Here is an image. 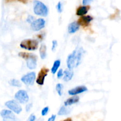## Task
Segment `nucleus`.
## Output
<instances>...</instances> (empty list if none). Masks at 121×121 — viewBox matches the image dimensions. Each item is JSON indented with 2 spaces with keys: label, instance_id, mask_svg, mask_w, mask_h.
<instances>
[{
  "label": "nucleus",
  "instance_id": "1",
  "mask_svg": "<svg viewBox=\"0 0 121 121\" xmlns=\"http://www.w3.org/2000/svg\"><path fill=\"white\" fill-rule=\"evenodd\" d=\"M85 50L83 48L74 50L68 56L67 59V66L69 69L72 70L80 65L83 57Z\"/></svg>",
  "mask_w": 121,
  "mask_h": 121
},
{
  "label": "nucleus",
  "instance_id": "2",
  "mask_svg": "<svg viewBox=\"0 0 121 121\" xmlns=\"http://www.w3.org/2000/svg\"><path fill=\"white\" fill-rule=\"evenodd\" d=\"M18 56L22 59L26 60L27 66L29 69L33 70L36 68L37 57L35 54L26 52H20Z\"/></svg>",
  "mask_w": 121,
  "mask_h": 121
},
{
  "label": "nucleus",
  "instance_id": "3",
  "mask_svg": "<svg viewBox=\"0 0 121 121\" xmlns=\"http://www.w3.org/2000/svg\"><path fill=\"white\" fill-rule=\"evenodd\" d=\"M33 4V10L34 14L42 17H46L48 15V9L44 4L37 0L34 1Z\"/></svg>",
  "mask_w": 121,
  "mask_h": 121
},
{
  "label": "nucleus",
  "instance_id": "4",
  "mask_svg": "<svg viewBox=\"0 0 121 121\" xmlns=\"http://www.w3.org/2000/svg\"><path fill=\"white\" fill-rule=\"evenodd\" d=\"M21 48L28 51H34L37 49L39 43L34 39H26L21 42L20 44Z\"/></svg>",
  "mask_w": 121,
  "mask_h": 121
},
{
  "label": "nucleus",
  "instance_id": "5",
  "mask_svg": "<svg viewBox=\"0 0 121 121\" xmlns=\"http://www.w3.org/2000/svg\"><path fill=\"white\" fill-rule=\"evenodd\" d=\"M5 105L16 114H20L22 112V107L18 104V102L15 100H11L6 102Z\"/></svg>",
  "mask_w": 121,
  "mask_h": 121
},
{
  "label": "nucleus",
  "instance_id": "6",
  "mask_svg": "<svg viewBox=\"0 0 121 121\" xmlns=\"http://www.w3.org/2000/svg\"><path fill=\"white\" fill-rule=\"evenodd\" d=\"M0 115L3 118V121H21L15 117L14 112L11 110H2L0 112Z\"/></svg>",
  "mask_w": 121,
  "mask_h": 121
},
{
  "label": "nucleus",
  "instance_id": "7",
  "mask_svg": "<svg viewBox=\"0 0 121 121\" xmlns=\"http://www.w3.org/2000/svg\"><path fill=\"white\" fill-rule=\"evenodd\" d=\"M14 98L17 101L22 104L27 103L29 100V96L28 95V93L24 90H20L18 91L15 94Z\"/></svg>",
  "mask_w": 121,
  "mask_h": 121
},
{
  "label": "nucleus",
  "instance_id": "8",
  "mask_svg": "<svg viewBox=\"0 0 121 121\" xmlns=\"http://www.w3.org/2000/svg\"><path fill=\"white\" fill-rule=\"evenodd\" d=\"M36 78V74L35 72H30L27 74H25L24 76L21 78V80L27 86H31L34 84V81L35 80Z\"/></svg>",
  "mask_w": 121,
  "mask_h": 121
},
{
  "label": "nucleus",
  "instance_id": "9",
  "mask_svg": "<svg viewBox=\"0 0 121 121\" xmlns=\"http://www.w3.org/2000/svg\"><path fill=\"white\" fill-rule=\"evenodd\" d=\"M46 21L43 18H38L31 24V28L34 31H38L45 27Z\"/></svg>",
  "mask_w": 121,
  "mask_h": 121
},
{
  "label": "nucleus",
  "instance_id": "10",
  "mask_svg": "<svg viewBox=\"0 0 121 121\" xmlns=\"http://www.w3.org/2000/svg\"><path fill=\"white\" fill-rule=\"evenodd\" d=\"M49 69L46 67H43L40 70V72L38 74L37 78L36 79V83L39 85H43L46 77L48 74Z\"/></svg>",
  "mask_w": 121,
  "mask_h": 121
},
{
  "label": "nucleus",
  "instance_id": "11",
  "mask_svg": "<svg viewBox=\"0 0 121 121\" xmlns=\"http://www.w3.org/2000/svg\"><path fill=\"white\" fill-rule=\"evenodd\" d=\"M87 91V88L85 86H79L72 89L69 90L68 91V93L70 95L75 96L77 95L80 94L82 93L86 92Z\"/></svg>",
  "mask_w": 121,
  "mask_h": 121
},
{
  "label": "nucleus",
  "instance_id": "12",
  "mask_svg": "<svg viewBox=\"0 0 121 121\" xmlns=\"http://www.w3.org/2000/svg\"><path fill=\"white\" fill-rule=\"evenodd\" d=\"M93 20V17L90 15H86V16L83 15L78 20V22L80 26H83V27H87Z\"/></svg>",
  "mask_w": 121,
  "mask_h": 121
},
{
  "label": "nucleus",
  "instance_id": "13",
  "mask_svg": "<svg viewBox=\"0 0 121 121\" xmlns=\"http://www.w3.org/2000/svg\"><path fill=\"white\" fill-rule=\"evenodd\" d=\"M79 100H80V98L78 96H73L71 98L67 99L66 101L65 102V106H71V105H73V104H75L76 103L79 102Z\"/></svg>",
  "mask_w": 121,
  "mask_h": 121
},
{
  "label": "nucleus",
  "instance_id": "14",
  "mask_svg": "<svg viewBox=\"0 0 121 121\" xmlns=\"http://www.w3.org/2000/svg\"><path fill=\"white\" fill-rule=\"evenodd\" d=\"M80 28V25L78 22H73L69 25L68 31L70 34H73L78 31Z\"/></svg>",
  "mask_w": 121,
  "mask_h": 121
},
{
  "label": "nucleus",
  "instance_id": "15",
  "mask_svg": "<svg viewBox=\"0 0 121 121\" xmlns=\"http://www.w3.org/2000/svg\"><path fill=\"white\" fill-rule=\"evenodd\" d=\"M90 7L86 5L82 6V7H79L77 9L76 11V15L78 16H83V15H86Z\"/></svg>",
  "mask_w": 121,
  "mask_h": 121
},
{
  "label": "nucleus",
  "instance_id": "16",
  "mask_svg": "<svg viewBox=\"0 0 121 121\" xmlns=\"http://www.w3.org/2000/svg\"><path fill=\"white\" fill-rule=\"evenodd\" d=\"M74 73L72 71V70L68 69L66 70L64 72V76H63V80L65 82H69L73 78Z\"/></svg>",
  "mask_w": 121,
  "mask_h": 121
},
{
  "label": "nucleus",
  "instance_id": "17",
  "mask_svg": "<svg viewBox=\"0 0 121 121\" xmlns=\"http://www.w3.org/2000/svg\"><path fill=\"white\" fill-rule=\"evenodd\" d=\"M40 55L41 59H45L47 56V47L46 45L42 44L40 48Z\"/></svg>",
  "mask_w": 121,
  "mask_h": 121
},
{
  "label": "nucleus",
  "instance_id": "18",
  "mask_svg": "<svg viewBox=\"0 0 121 121\" xmlns=\"http://www.w3.org/2000/svg\"><path fill=\"white\" fill-rule=\"evenodd\" d=\"M70 112V109L67 108L66 106H63L60 108V110L58 112V115H67L69 114Z\"/></svg>",
  "mask_w": 121,
  "mask_h": 121
},
{
  "label": "nucleus",
  "instance_id": "19",
  "mask_svg": "<svg viewBox=\"0 0 121 121\" xmlns=\"http://www.w3.org/2000/svg\"><path fill=\"white\" fill-rule=\"evenodd\" d=\"M60 64H61V61H60V60H57L54 61V63H53V67H52V69H51L52 74H54L56 73L58 69H59V67H60Z\"/></svg>",
  "mask_w": 121,
  "mask_h": 121
},
{
  "label": "nucleus",
  "instance_id": "20",
  "mask_svg": "<svg viewBox=\"0 0 121 121\" xmlns=\"http://www.w3.org/2000/svg\"><path fill=\"white\" fill-rule=\"evenodd\" d=\"M9 85L12 86H14V87H20L21 86V83H20V82L18 80H17V79H11L9 82H8Z\"/></svg>",
  "mask_w": 121,
  "mask_h": 121
},
{
  "label": "nucleus",
  "instance_id": "21",
  "mask_svg": "<svg viewBox=\"0 0 121 121\" xmlns=\"http://www.w3.org/2000/svg\"><path fill=\"white\" fill-rule=\"evenodd\" d=\"M56 90L60 96H62L63 92V85L61 83L57 84L56 86Z\"/></svg>",
  "mask_w": 121,
  "mask_h": 121
},
{
  "label": "nucleus",
  "instance_id": "22",
  "mask_svg": "<svg viewBox=\"0 0 121 121\" xmlns=\"http://www.w3.org/2000/svg\"><path fill=\"white\" fill-rule=\"evenodd\" d=\"M48 111H49V107H48V106L44 107L42 111H41V115H42L43 117H44V116L47 115Z\"/></svg>",
  "mask_w": 121,
  "mask_h": 121
},
{
  "label": "nucleus",
  "instance_id": "23",
  "mask_svg": "<svg viewBox=\"0 0 121 121\" xmlns=\"http://www.w3.org/2000/svg\"><path fill=\"white\" fill-rule=\"evenodd\" d=\"M56 8L57 10L58 13H61L63 11V6H62V4H61V2H59L58 4H57L56 5Z\"/></svg>",
  "mask_w": 121,
  "mask_h": 121
},
{
  "label": "nucleus",
  "instance_id": "24",
  "mask_svg": "<svg viewBox=\"0 0 121 121\" xmlns=\"http://www.w3.org/2000/svg\"><path fill=\"white\" fill-rule=\"evenodd\" d=\"M57 41L56 40H53L52 41V50L53 52H55L57 47Z\"/></svg>",
  "mask_w": 121,
  "mask_h": 121
},
{
  "label": "nucleus",
  "instance_id": "25",
  "mask_svg": "<svg viewBox=\"0 0 121 121\" xmlns=\"http://www.w3.org/2000/svg\"><path fill=\"white\" fill-rule=\"evenodd\" d=\"M64 76V72L63 71V70L60 69L59 70V72H57V77L58 79H61L63 76Z\"/></svg>",
  "mask_w": 121,
  "mask_h": 121
},
{
  "label": "nucleus",
  "instance_id": "26",
  "mask_svg": "<svg viewBox=\"0 0 121 121\" xmlns=\"http://www.w3.org/2000/svg\"><path fill=\"white\" fill-rule=\"evenodd\" d=\"M34 20H34V17L32 16V15H29V16H28V17L27 18V22H28V23L31 24Z\"/></svg>",
  "mask_w": 121,
  "mask_h": 121
},
{
  "label": "nucleus",
  "instance_id": "27",
  "mask_svg": "<svg viewBox=\"0 0 121 121\" xmlns=\"http://www.w3.org/2000/svg\"><path fill=\"white\" fill-rule=\"evenodd\" d=\"M32 106H33V104H32L31 103H30V104H27L26 106V112H29V111L31 110V109Z\"/></svg>",
  "mask_w": 121,
  "mask_h": 121
},
{
  "label": "nucleus",
  "instance_id": "28",
  "mask_svg": "<svg viewBox=\"0 0 121 121\" xmlns=\"http://www.w3.org/2000/svg\"><path fill=\"white\" fill-rule=\"evenodd\" d=\"M35 119H36V117L34 114H31L29 117L27 121H35Z\"/></svg>",
  "mask_w": 121,
  "mask_h": 121
},
{
  "label": "nucleus",
  "instance_id": "29",
  "mask_svg": "<svg viewBox=\"0 0 121 121\" xmlns=\"http://www.w3.org/2000/svg\"><path fill=\"white\" fill-rule=\"evenodd\" d=\"M93 1V0H83V5H87L89 4Z\"/></svg>",
  "mask_w": 121,
  "mask_h": 121
},
{
  "label": "nucleus",
  "instance_id": "30",
  "mask_svg": "<svg viewBox=\"0 0 121 121\" xmlns=\"http://www.w3.org/2000/svg\"><path fill=\"white\" fill-rule=\"evenodd\" d=\"M56 118V115H52L48 118L47 121H55Z\"/></svg>",
  "mask_w": 121,
  "mask_h": 121
},
{
  "label": "nucleus",
  "instance_id": "31",
  "mask_svg": "<svg viewBox=\"0 0 121 121\" xmlns=\"http://www.w3.org/2000/svg\"><path fill=\"white\" fill-rule=\"evenodd\" d=\"M6 1H7V2H9V1H16V0H6ZM17 1H19V2H22V3L24 4H26L27 2V0H17Z\"/></svg>",
  "mask_w": 121,
  "mask_h": 121
},
{
  "label": "nucleus",
  "instance_id": "32",
  "mask_svg": "<svg viewBox=\"0 0 121 121\" xmlns=\"http://www.w3.org/2000/svg\"><path fill=\"white\" fill-rule=\"evenodd\" d=\"M63 121H72V119H71V118H67V119Z\"/></svg>",
  "mask_w": 121,
  "mask_h": 121
}]
</instances>
